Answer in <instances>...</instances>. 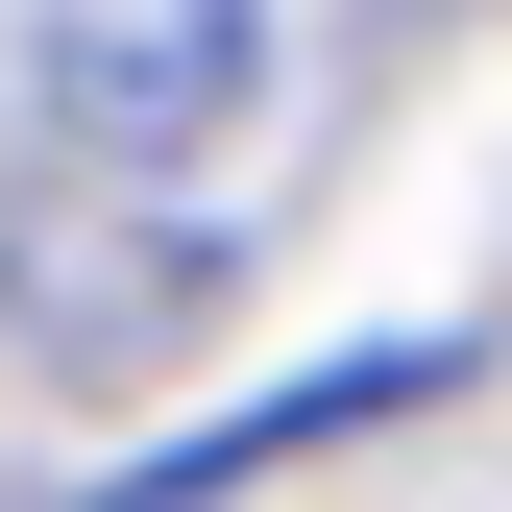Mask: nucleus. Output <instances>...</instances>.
Instances as JSON below:
<instances>
[{
  "mask_svg": "<svg viewBox=\"0 0 512 512\" xmlns=\"http://www.w3.org/2000/svg\"><path fill=\"white\" fill-rule=\"evenodd\" d=\"M0 74L74 171H220L269 122V0H0Z\"/></svg>",
  "mask_w": 512,
  "mask_h": 512,
  "instance_id": "obj_1",
  "label": "nucleus"
},
{
  "mask_svg": "<svg viewBox=\"0 0 512 512\" xmlns=\"http://www.w3.org/2000/svg\"><path fill=\"white\" fill-rule=\"evenodd\" d=\"M415 391H464V342H342V366H293V391H244V415H196V439H147L98 512H196V488L293 464V439H366V415H415Z\"/></svg>",
  "mask_w": 512,
  "mask_h": 512,
  "instance_id": "obj_2",
  "label": "nucleus"
}]
</instances>
